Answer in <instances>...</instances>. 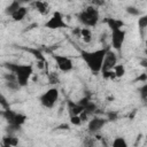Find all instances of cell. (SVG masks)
<instances>
[{
	"label": "cell",
	"mask_w": 147,
	"mask_h": 147,
	"mask_svg": "<svg viewBox=\"0 0 147 147\" xmlns=\"http://www.w3.org/2000/svg\"><path fill=\"white\" fill-rule=\"evenodd\" d=\"M107 51H108V48H101V49H96V51H92V52L91 51H80V57L92 72L98 74L101 71L103 57H105Z\"/></svg>",
	"instance_id": "cell-1"
},
{
	"label": "cell",
	"mask_w": 147,
	"mask_h": 147,
	"mask_svg": "<svg viewBox=\"0 0 147 147\" xmlns=\"http://www.w3.org/2000/svg\"><path fill=\"white\" fill-rule=\"evenodd\" d=\"M5 67L16 76V79L21 87L28 85L30 77L33 74V67L31 64H16V63H6Z\"/></svg>",
	"instance_id": "cell-2"
},
{
	"label": "cell",
	"mask_w": 147,
	"mask_h": 147,
	"mask_svg": "<svg viewBox=\"0 0 147 147\" xmlns=\"http://www.w3.org/2000/svg\"><path fill=\"white\" fill-rule=\"evenodd\" d=\"M78 21L86 28H94L100 20V13L99 9L94 6H87L83 10H80L77 14Z\"/></svg>",
	"instance_id": "cell-3"
},
{
	"label": "cell",
	"mask_w": 147,
	"mask_h": 147,
	"mask_svg": "<svg viewBox=\"0 0 147 147\" xmlns=\"http://www.w3.org/2000/svg\"><path fill=\"white\" fill-rule=\"evenodd\" d=\"M59 98H60L59 90L56 87H51V88H48L47 91H45L39 96V102H40V105L44 108L51 109V108H53L57 103Z\"/></svg>",
	"instance_id": "cell-4"
},
{
	"label": "cell",
	"mask_w": 147,
	"mask_h": 147,
	"mask_svg": "<svg viewBox=\"0 0 147 147\" xmlns=\"http://www.w3.org/2000/svg\"><path fill=\"white\" fill-rule=\"evenodd\" d=\"M1 115L5 117V119L8 122V124L10 126H14L16 129H20L26 121V116L25 115H23L21 113H17V111H15V110H13L10 108L5 109L1 113Z\"/></svg>",
	"instance_id": "cell-5"
},
{
	"label": "cell",
	"mask_w": 147,
	"mask_h": 147,
	"mask_svg": "<svg viewBox=\"0 0 147 147\" xmlns=\"http://www.w3.org/2000/svg\"><path fill=\"white\" fill-rule=\"evenodd\" d=\"M68 24L64 21L63 15L60 11H54L52 14V16L48 18V21L45 23V28L49 29V30H57V29H63L67 28Z\"/></svg>",
	"instance_id": "cell-6"
},
{
	"label": "cell",
	"mask_w": 147,
	"mask_h": 147,
	"mask_svg": "<svg viewBox=\"0 0 147 147\" xmlns=\"http://www.w3.org/2000/svg\"><path fill=\"white\" fill-rule=\"evenodd\" d=\"M53 59L59 68L60 71L62 72H69L74 69V63L71 61L70 57L65 56V55H62V54H54L53 55Z\"/></svg>",
	"instance_id": "cell-7"
},
{
	"label": "cell",
	"mask_w": 147,
	"mask_h": 147,
	"mask_svg": "<svg viewBox=\"0 0 147 147\" xmlns=\"http://www.w3.org/2000/svg\"><path fill=\"white\" fill-rule=\"evenodd\" d=\"M116 64H117L116 53L111 49H108L105 57H103V62H102V67H101V74L107 72V71H111Z\"/></svg>",
	"instance_id": "cell-8"
},
{
	"label": "cell",
	"mask_w": 147,
	"mask_h": 147,
	"mask_svg": "<svg viewBox=\"0 0 147 147\" xmlns=\"http://www.w3.org/2000/svg\"><path fill=\"white\" fill-rule=\"evenodd\" d=\"M125 31L123 29L118 30H113L110 34V41H111V47L116 51H119L123 47V44L125 41Z\"/></svg>",
	"instance_id": "cell-9"
},
{
	"label": "cell",
	"mask_w": 147,
	"mask_h": 147,
	"mask_svg": "<svg viewBox=\"0 0 147 147\" xmlns=\"http://www.w3.org/2000/svg\"><path fill=\"white\" fill-rule=\"evenodd\" d=\"M107 119L106 118H101V117H93L92 119L88 121L87 124V130L91 134H95L99 131H101V129L106 125Z\"/></svg>",
	"instance_id": "cell-10"
},
{
	"label": "cell",
	"mask_w": 147,
	"mask_h": 147,
	"mask_svg": "<svg viewBox=\"0 0 147 147\" xmlns=\"http://www.w3.org/2000/svg\"><path fill=\"white\" fill-rule=\"evenodd\" d=\"M67 109H68V113H69L70 117L79 116V114L83 111V108L77 102H74V101H70V100L67 102Z\"/></svg>",
	"instance_id": "cell-11"
},
{
	"label": "cell",
	"mask_w": 147,
	"mask_h": 147,
	"mask_svg": "<svg viewBox=\"0 0 147 147\" xmlns=\"http://www.w3.org/2000/svg\"><path fill=\"white\" fill-rule=\"evenodd\" d=\"M32 6L42 16H45L49 13V5L46 1H34V2H32Z\"/></svg>",
	"instance_id": "cell-12"
},
{
	"label": "cell",
	"mask_w": 147,
	"mask_h": 147,
	"mask_svg": "<svg viewBox=\"0 0 147 147\" xmlns=\"http://www.w3.org/2000/svg\"><path fill=\"white\" fill-rule=\"evenodd\" d=\"M26 14H28V8L24 7V6H22V7H20V8L11 15V18H13V21H15V22H21V21H23V20L25 18Z\"/></svg>",
	"instance_id": "cell-13"
},
{
	"label": "cell",
	"mask_w": 147,
	"mask_h": 147,
	"mask_svg": "<svg viewBox=\"0 0 147 147\" xmlns=\"http://www.w3.org/2000/svg\"><path fill=\"white\" fill-rule=\"evenodd\" d=\"M106 23L108 24L110 31L118 30V29H122L124 26V22L122 20H117V18H107L106 20Z\"/></svg>",
	"instance_id": "cell-14"
},
{
	"label": "cell",
	"mask_w": 147,
	"mask_h": 147,
	"mask_svg": "<svg viewBox=\"0 0 147 147\" xmlns=\"http://www.w3.org/2000/svg\"><path fill=\"white\" fill-rule=\"evenodd\" d=\"M84 42L86 44H90L92 41V38H93V34H92V31L88 29V28H80L79 29V36Z\"/></svg>",
	"instance_id": "cell-15"
},
{
	"label": "cell",
	"mask_w": 147,
	"mask_h": 147,
	"mask_svg": "<svg viewBox=\"0 0 147 147\" xmlns=\"http://www.w3.org/2000/svg\"><path fill=\"white\" fill-rule=\"evenodd\" d=\"M20 7H22L21 2H18V1H11V2L5 8V14L8 15V16H11Z\"/></svg>",
	"instance_id": "cell-16"
},
{
	"label": "cell",
	"mask_w": 147,
	"mask_h": 147,
	"mask_svg": "<svg viewBox=\"0 0 147 147\" xmlns=\"http://www.w3.org/2000/svg\"><path fill=\"white\" fill-rule=\"evenodd\" d=\"M113 72L115 75V78H122L124 75H125V67L122 64V63H117L114 69H113Z\"/></svg>",
	"instance_id": "cell-17"
},
{
	"label": "cell",
	"mask_w": 147,
	"mask_h": 147,
	"mask_svg": "<svg viewBox=\"0 0 147 147\" xmlns=\"http://www.w3.org/2000/svg\"><path fill=\"white\" fill-rule=\"evenodd\" d=\"M2 144L9 145V146H11V147H15V146H17V144H18V139H17L16 137H14L13 134H8V136L3 137Z\"/></svg>",
	"instance_id": "cell-18"
},
{
	"label": "cell",
	"mask_w": 147,
	"mask_h": 147,
	"mask_svg": "<svg viewBox=\"0 0 147 147\" xmlns=\"http://www.w3.org/2000/svg\"><path fill=\"white\" fill-rule=\"evenodd\" d=\"M5 86H6L8 90L13 91V92L18 91V90L21 88V86H20V84H18L17 79H15V80H8V82H5Z\"/></svg>",
	"instance_id": "cell-19"
},
{
	"label": "cell",
	"mask_w": 147,
	"mask_h": 147,
	"mask_svg": "<svg viewBox=\"0 0 147 147\" xmlns=\"http://www.w3.org/2000/svg\"><path fill=\"white\" fill-rule=\"evenodd\" d=\"M111 147H127V142L123 137H116L113 140Z\"/></svg>",
	"instance_id": "cell-20"
},
{
	"label": "cell",
	"mask_w": 147,
	"mask_h": 147,
	"mask_svg": "<svg viewBox=\"0 0 147 147\" xmlns=\"http://www.w3.org/2000/svg\"><path fill=\"white\" fill-rule=\"evenodd\" d=\"M83 146L84 147H95L96 146V140L93 137H85L83 139Z\"/></svg>",
	"instance_id": "cell-21"
},
{
	"label": "cell",
	"mask_w": 147,
	"mask_h": 147,
	"mask_svg": "<svg viewBox=\"0 0 147 147\" xmlns=\"http://www.w3.org/2000/svg\"><path fill=\"white\" fill-rule=\"evenodd\" d=\"M138 26L140 30H145L147 28V16L142 15L141 17L138 18Z\"/></svg>",
	"instance_id": "cell-22"
},
{
	"label": "cell",
	"mask_w": 147,
	"mask_h": 147,
	"mask_svg": "<svg viewBox=\"0 0 147 147\" xmlns=\"http://www.w3.org/2000/svg\"><path fill=\"white\" fill-rule=\"evenodd\" d=\"M139 94H140L141 100L145 102V101L147 100V84H144V85L139 88Z\"/></svg>",
	"instance_id": "cell-23"
},
{
	"label": "cell",
	"mask_w": 147,
	"mask_h": 147,
	"mask_svg": "<svg viewBox=\"0 0 147 147\" xmlns=\"http://www.w3.org/2000/svg\"><path fill=\"white\" fill-rule=\"evenodd\" d=\"M126 13L130 14V15H133V16H139L140 15V10L138 8H136V7H132V6L126 8Z\"/></svg>",
	"instance_id": "cell-24"
},
{
	"label": "cell",
	"mask_w": 147,
	"mask_h": 147,
	"mask_svg": "<svg viewBox=\"0 0 147 147\" xmlns=\"http://www.w3.org/2000/svg\"><path fill=\"white\" fill-rule=\"evenodd\" d=\"M70 123H71L72 125L78 126V125H80V124H82V121H80L79 116H72V117H70Z\"/></svg>",
	"instance_id": "cell-25"
},
{
	"label": "cell",
	"mask_w": 147,
	"mask_h": 147,
	"mask_svg": "<svg viewBox=\"0 0 147 147\" xmlns=\"http://www.w3.org/2000/svg\"><path fill=\"white\" fill-rule=\"evenodd\" d=\"M0 105H1L5 109H8V108H9V105H8V102H7L6 98H5L2 94H0Z\"/></svg>",
	"instance_id": "cell-26"
},
{
	"label": "cell",
	"mask_w": 147,
	"mask_h": 147,
	"mask_svg": "<svg viewBox=\"0 0 147 147\" xmlns=\"http://www.w3.org/2000/svg\"><path fill=\"white\" fill-rule=\"evenodd\" d=\"M49 83H52V84H56V83H59V77L56 76V75H51L49 76Z\"/></svg>",
	"instance_id": "cell-27"
},
{
	"label": "cell",
	"mask_w": 147,
	"mask_h": 147,
	"mask_svg": "<svg viewBox=\"0 0 147 147\" xmlns=\"http://www.w3.org/2000/svg\"><path fill=\"white\" fill-rule=\"evenodd\" d=\"M44 63H45V60H37V67L39 69H44Z\"/></svg>",
	"instance_id": "cell-28"
},
{
	"label": "cell",
	"mask_w": 147,
	"mask_h": 147,
	"mask_svg": "<svg viewBox=\"0 0 147 147\" xmlns=\"http://www.w3.org/2000/svg\"><path fill=\"white\" fill-rule=\"evenodd\" d=\"M138 80H142V82L145 83V82H146V74L144 72V74H142L140 77H138Z\"/></svg>",
	"instance_id": "cell-29"
},
{
	"label": "cell",
	"mask_w": 147,
	"mask_h": 147,
	"mask_svg": "<svg viewBox=\"0 0 147 147\" xmlns=\"http://www.w3.org/2000/svg\"><path fill=\"white\" fill-rule=\"evenodd\" d=\"M116 116H117L116 114H109V119L110 121H115L116 119Z\"/></svg>",
	"instance_id": "cell-30"
},
{
	"label": "cell",
	"mask_w": 147,
	"mask_h": 147,
	"mask_svg": "<svg viewBox=\"0 0 147 147\" xmlns=\"http://www.w3.org/2000/svg\"><path fill=\"white\" fill-rule=\"evenodd\" d=\"M146 63H147V61H146V60H142V61H141V65H142V67H146V65H147Z\"/></svg>",
	"instance_id": "cell-31"
},
{
	"label": "cell",
	"mask_w": 147,
	"mask_h": 147,
	"mask_svg": "<svg viewBox=\"0 0 147 147\" xmlns=\"http://www.w3.org/2000/svg\"><path fill=\"white\" fill-rule=\"evenodd\" d=\"M1 147H11V146H9V145H6V144H2V146Z\"/></svg>",
	"instance_id": "cell-32"
}]
</instances>
